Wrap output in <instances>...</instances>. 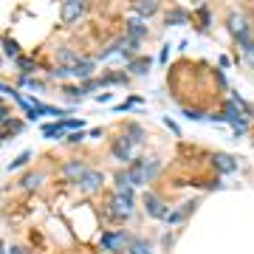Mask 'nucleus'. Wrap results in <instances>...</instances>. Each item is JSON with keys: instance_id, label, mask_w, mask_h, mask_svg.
<instances>
[{"instance_id": "1", "label": "nucleus", "mask_w": 254, "mask_h": 254, "mask_svg": "<svg viewBox=\"0 0 254 254\" xmlns=\"http://www.w3.org/2000/svg\"><path fill=\"white\" fill-rule=\"evenodd\" d=\"M110 215L119 220H127L133 215V198L130 195H113V200H110Z\"/></svg>"}, {"instance_id": "2", "label": "nucleus", "mask_w": 254, "mask_h": 254, "mask_svg": "<svg viewBox=\"0 0 254 254\" xmlns=\"http://www.w3.org/2000/svg\"><path fill=\"white\" fill-rule=\"evenodd\" d=\"M110 150H113V155H116L119 161H133L136 144H133V141H130L127 136H119L116 141H113V147H110Z\"/></svg>"}, {"instance_id": "3", "label": "nucleus", "mask_w": 254, "mask_h": 254, "mask_svg": "<svg viewBox=\"0 0 254 254\" xmlns=\"http://www.w3.org/2000/svg\"><path fill=\"white\" fill-rule=\"evenodd\" d=\"M229 31L235 34V40L240 46H249V43H252V40H249V26H246V20L240 17V14H232V17H229Z\"/></svg>"}, {"instance_id": "4", "label": "nucleus", "mask_w": 254, "mask_h": 254, "mask_svg": "<svg viewBox=\"0 0 254 254\" xmlns=\"http://www.w3.org/2000/svg\"><path fill=\"white\" fill-rule=\"evenodd\" d=\"M113 184H116V195H130L133 198V178H130L127 170H119L113 175Z\"/></svg>"}, {"instance_id": "5", "label": "nucleus", "mask_w": 254, "mask_h": 254, "mask_svg": "<svg viewBox=\"0 0 254 254\" xmlns=\"http://www.w3.org/2000/svg\"><path fill=\"white\" fill-rule=\"evenodd\" d=\"M144 206H147V215H150V218H170V215H167V206L155 198L153 192L144 195Z\"/></svg>"}, {"instance_id": "6", "label": "nucleus", "mask_w": 254, "mask_h": 254, "mask_svg": "<svg viewBox=\"0 0 254 254\" xmlns=\"http://www.w3.org/2000/svg\"><path fill=\"white\" fill-rule=\"evenodd\" d=\"M125 243H127V237L122 235V232H108V235L102 237V246L108 249V252H125Z\"/></svg>"}, {"instance_id": "7", "label": "nucleus", "mask_w": 254, "mask_h": 254, "mask_svg": "<svg viewBox=\"0 0 254 254\" xmlns=\"http://www.w3.org/2000/svg\"><path fill=\"white\" fill-rule=\"evenodd\" d=\"M223 119H226V122H232V125H235L237 130H243V127H246V116L240 113V110H237V105H235V102H226Z\"/></svg>"}, {"instance_id": "8", "label": "nucleus", "mask_w": 254, "mask_h": 254, "mask_svg": "<svg viewBox=\"0 0 254 254\" xmlns=\"http://www.w3.org/2000/svg\"><path fill=\"white\" fill-rule=\"evenodd\" d=\"M82 11H85V3H63L60 17H63V23H73V20L79 17Z\"/></svg>"}, {"instance_id": "9", "label": "nucleus", "mask_w": 254, "mask_h": 254, "mask_svg": "<svg viewBox=\"0 0 254 254\" xmlns=\"http://www.w3.org/2000/svg\"><path fill=\"white\" fill-rule=\"evenodd\" d=\"M127 173H130V178H133V187L147 184V161H133Z\"/></svg>"}, {"instance_id": "10", "label": "nucleus", "mask_w": 254, "mask_h": 254, "mask_svg": "<svg viewBox=\"0 0 254 254\" xmlns=\"http://www.w3.org/2000/svg\"><path fill=\"white\" fill-rule=\"evenodd\" d=\"M125 26H127V28H125V34H127V37H133V40H141V37H147V26L141 23V17H130Z\"/></svg>"}, {"instance_id": "11", "label": "nucleus", "mask_w": 254, "mask_h": 254, "mask_svg": "<svg viewBox=\"0 0 254 254\" xmlns=\"http://www.w3.org/2000/svg\"><path fill=\"white\" fill-rule=\"evenodd\" d=\"M79 187L85 192H96L102 187V173H96V170H88V173H85V178H82L79 181Z\"/></svg>"}, {"instance_id": "12", "label": "nucleus", "mask_w": 254, "mask_h": 254, "mask_svg": "<svg viewBox=\"0 0 254 254\" xmlns=\"http://www.w3.org/2000/svg\"><path fill=\"white\" fill-rule=\"evenodd\" d=\"M212 161H215V167H218L220 173H235L237 170V161L232 158V155H226V153H215L212 155Z\"/></svg>"}, {"instance_id": "13", "label": "nucleus", "mask_w": 254, "mask_h": 254, "mask_svg": "<svg viewBox=\"0 0 254 254\" xmlns=\"http://www.w3.org/2000/svg\"><path fill=\"white\" fill-rule=\"evenodd\" d=\"M93 71H96V63H93V60H79V65L73 68V76L82 79V82H88L93 76Z\"/></svg>"}, {"instance_id": "14", "label": "nucleus", "mask_w": 254, "mask_h": 254, "mask_svg": "<svg viewBox=\"0 0 254 254\" xmlns=\"http://www.w3.org/2000/svg\"><path fill=\"white\" fill-rule=\"evenodd\" d=\"M85 173H88V167H85V164H79V161L63 164V175H65V178H76V181H82V178H85Z\"/></svg>"}, {"instance_id": "15", "label": "nucleus", "mask_w": 254, "mask_h": 254, "mask_svg": "<svg viewBox=\"0 0 254 254\" xmlns=\"http://www.w3.org/2000/svg\"><path fill=\"white\" fill-rule=\"evenodd\" d=\"M133 11H136L138 17H153L155 11H158V3L155 0H141V3H133Z\"/></svg>"}, {"instance_id": "16", "label": "nucleus", "mask_w": 254, "mask_h": 254, "mask_svg": "<svg viewBox=\"0 0 254 254\" xmlns=\"http://www.w3.org/2000/svg\"><path fill=\"white\" fill-rule=\"evenodd\" d=\"M150 65H153L150 57H138V60L130 63V73H133V76H144V73H150Z\"/></svg>"}, {"instance_id": "17", "label": "nucleus", "mask_w": 254, "mask_h": 254, "mask_svg": "<svg viewBox=\"0 0 254 254\" xmlns=\"http://www.w3.org/2000/svg\"><path fill=\"white\" fill-rule=\"evenodd\" d=\"M116 48H119V51H122V54H125V57H133V54H136V51H138V40H133V37H122V40H119V43H116Z\"/></svg>"}, {"instance_id": "18", "label": "nucleus", "mask_w": 254, "mask_h": 254, "mask_svg": "<svg viewBox=\"0 0 254 254\" xmlns=\"http://www.w3.org/2000/svg\"><path fill=\"white\" fill-rule=\"evenodd\" d=\"M57 60H60V63L65 65V68H71V71L76 68V65H79V57L73 54L71 48H60V51H57Z\"/></svg>"}, {"instance_id": "19", "label": "nucleus", "mask_w": 254, "mask_h": 254, "mask_svg": "<svg viewBox=\"0 0 254 254\" xmlns=\"http://www.w3.org/2000/svg\"><path fill=\"white\" fill-rule=\"evenodd\" d=\"M20 130H23V122H17V119H6V122H3V138L17 136Z\"/></svg>"}, {"instance_id": "20", "label": "nucleus", "mask_w": 254, "mask_h": 254, "mask_svg": "<svg viewBox=\"0 0 254 254\" xmlns=\"http://www.w3.org/2000/svg\"><path fill=\"white\" fill-rule=\"evenodd\" d=\"M43 136L46 138H63L65 136V125L57 122V125H43Z\"/></svg>"}, {"instance_id": "21", "label": "nucleus", "mask_w": 254, "mask_h": 254, "mask_svg": "<svg viewBox=\"0 0 254 254\" xmlns=\"http://www.w3.org/2000/svg\"><path fill=\"white\" fill-rule=\"evenodd\" d=\"M127 138H130L133 144H141V141H144V130H141L136 122H127Z\"/></svg>"}, {"instance_id": "22", "label": "nucleus", "mask_w": 254, "mask_h": 254, "mask_svg": "<svg viewBox=\"0 0 254 254\" xmlns=\"http://www.w3.org/2000/svg\"><path fill=\"white\" fill-rule=\"evenodd\" d=\"M127 252H130V254H153L147 240H133V243L127 246Z\"/></svg>"}, {"instance_id": "23", "label": "nucleus", "mask_w": 254, "mask_h": 254, "mask_svg": "<svg viewBox=\"0 0 254 254\" xmlns=\"http://www.w3.org/2000/svg\"><path fill=\"white\" fill-rule=\"evenodd\" d=\"M184 17H187V14H184L181 9L170 11V14H167V26H178V23H184Z\"/></svg>"}, {"instance_id": "24", "label": "nucleus", "mask_w": 254, "mask_h": 254, "mask_svg": "<svg viewBox=\"0 0 254 254\" xmlns=\"http://www.w3.org/2000/svg\"><path fill=\"white\" fill-rule=\"evenodd\" d=\"M68 76H73V71L71 68H65V65H60V68L51 71V79H68Z\"/></svg>"}, {"instance_id": "25", "label": "nucleus", "mask_w": 254, "mask_h": 254, "mask_svg": "<svg viewBox=\"0 0 254 254\" xmlns=\"http://www.w3.org/2000/svg\"><path fill=\"white\" fill-rule=\"evenodd\" d=\"M28 158H31V153H28V150H26V153H20L17 158H14V161H11V167H9V170H17V167H23V164H26Z\"/></svg>"}, {"instance_id": "26", "label": "nucleus", "mask_w": 254, "mask_h": 254, "mask_svg": "<svg viewBox=\"0 0 254 254\" xmlns=\"http://www.w3.org/2000/svg\"><path fill=\"white\" fill-rule=\"evenodd\" d=\"M17 65L23 68V71H26V76L34 71V63H31V60H23V57H17Z\"/></svg>"}, {"instance_id": "27", "label": "nucleus", "mask_w": 254, "mask_h": 254, "mask_svg": "<svg viewBox=\"0 0 254 254\" xmlns=\"http://www.w3.org/2000/svg\"><path fill=\"white\" fill-rule=\"evenodd\" d=\"M65 96H68V99H82V96H85V91H82V88H65Z\"/></svg>"}, {"instance_id": "28", "label": "nucleus", "mask_w": 254, "mask_h": 254, "mask_svg": "<svg viewBox=\"0 0 254 254\" xmlns=\"http://www.w3.org/2000/svg\"><path fill=\"white\" fill-rule=\"evenodd\" d=\"M3 46H6V54L9 57H17V43H14V40H6Z\"/></svg>"}, {"instance_id": "29", "label": "nucleus", "mask_w": 254, "mask_h": 254, "mask_svg": "<svg viewBox=\"0 0 254 254\" xmlns=\"http://www.w3.org/2000/svg\"><path fill=\"white\" fill-rule=\"evenodd\" d=\"M63 125H65V130H68V127H73V130H76V133H79L82 122H79V119H63Z\"/></svg>"}, {"instance_id": "30", "label": "nucleus", "mask_w": 254, "mask_h": 254, "mask_svg": "<svg viewBox=\"0 0 254 254\" xmlns=\"http://www.w3.org/2000/svg\"><path fill=\"white\" fill-rule=\"evenodd\" d=\"M37 181H40V175H28V178L20 181V187H28V190H31V187H37Z\"/></svg>"}, {"instance_id": "31", "label": "nucleus", "mask_w": 254, "mask_h": 254, "mask_svg": "<svg viewBox=\"0 0 254 254\" xmlns=\"http://www.w3.org/2000/svg\"><path fill=\"white\" fill-rule=\"evenodd\" d=\"M243 51H246V60H249V63H252V68H254V43L243 46Z\"/></svg>"}, {"instance_id": "32", "label": "nucleus", "mask_w": 254, "mask_h": 254, "mask_svg": "<svg viewBox=\"0 0 254 254\" xmlns=\"http://www.w3.org/2000/svg\"><path fill=\"white\" fill-rule=\"evenodd\" d=\"M82 138H85V133H82V130H79V133H71V136L65 138V141H71V144H79Z\"/></svg>"}, {"instance_id": "33", "label": "nucleus", "mask_w": 254, "mask_h": 254, "mask_svg": "<svg viewBox=\"0 0 254 254\" xmlns=\"http://www.w3.org/2000/svg\"><path fill=\"white\" fill-rule=\"evenodd\" d=\"M184 116H187V119H203L198 110H184Z\"/></svg>"}, {"instance_id": "34", "label": "nucleus", "mask_w": 254, "mask_h": 254, "mask_svg": "<svg viewBox=\"0 0 254 254\" xmlns=\"http://www.w3.org/2000/svg\"><path fill=\"white\" fill-rule=\"evenodd\" d=\"M9 254H26L23 249H9Z\"/></svg>"}]
</instances>
